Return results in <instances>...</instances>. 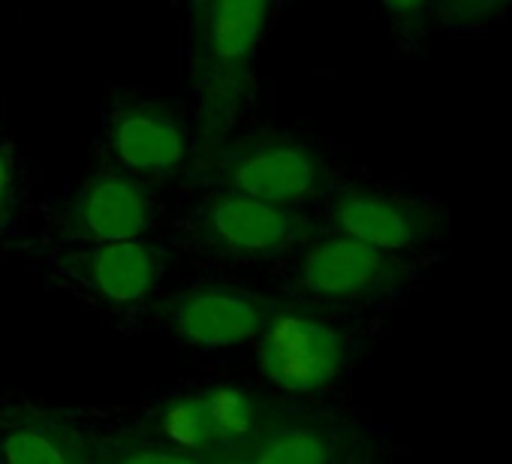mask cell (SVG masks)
<instances>
[{
  "label": "cell",
  "mask_w": 512,
  "mask_h": 464,
  "mask_svg": "<svg viewBox=\"0 0 512 464\" xmlns=\"http://www.w3.org/2000/svg\"><path fill=\"white\" fill-rule=\"evenodd\" d=\"M284 401L238 383H205L169 392L145 407L139 428L154 440L199 455L250 452Z\"/></svg>",
  "instance_id": "cell-1"
},
{
  "label": "cell",
  "mask_w": 512,
  "mask_h": 464,
  "mask_svg": "<svg viewBox=\"0 0 512 464\" xmlns=\"http://www.w3.org/2000/svg\"><path fill=\"white\" fill-rule=\"evenodd\" d=\"M256 344V371L281 395L317 398L335 389L356 365L353 332L323 308L278 305Z\"/></svg>",
  "instance_id": "cell-2"
},
{
  "label": "cell",
  "mask_w": 512,
  "mask_h": 464,
  "mask_svg": "<svg viewBox=\"0 0 512 464\" xmlns=\"http://www.w3.org/2000/svg\"><path fill=\"white\" fill-rule=\"evenodd\" d=\"M211 178L226 190L302 211L332 190L323 151L293 133H247L226 142L211 157Z\"/></svg>",
  "instance_id": "cell-3"
},
{
  "label": "cell",
  "mask_w": 512,
  "mask_h": 464,
  "mask_svg": "<svg viewBox=\"0 0 512 464\" xmlns=\"http://www.w3.org/2000/svg\"><path fill=\"white\" fill-rule=\"evenodd\" d=\"M190 239L208 257L260 263L305 248L314 239V220L302 208L217 187L190 214Z\"/></svg>",
  "instance_id": "cell-4"
},
{
  "label": "cell",
  "mask_w": 512,
  "mask_h": 464,
  "mask_svg": "<svg viewBox=\"0 0 512 464\" xmlns=\"http://www.w3.org/2000/svg\"><path fill=\"white\" fill-rule=\"evenodd\" d=\"M410 275L413 272L404 257L386 254L341 232H329L302 248L290 272V290L299 302L317 308L383 305L404 290Z\"/></svg>",
  "instance_id": "cell-5"
},
{
  "label": "cell",
  "mask_w": 512,
  "mask_h": 464,
  "mask_svg": "<svg viewBox=\"0 0 512 464\" xmlns=\"http://www.w3.org/2000/svg\"><path fill=\"white\" fill-rule=\"evenodd\" d=\"M275 308V296L263 290L211 281L172 296L163 308V323L187 347L232 350L260 338Z\"/></svg>",
  "instance_id": "cell-6"
},
{
  "label": "cell",
  "mask_w": 512,
  "mask_h": 464,
  "mask_svg": "<svg viewBox=\"0 0 512 464\" xmlns=\"http://www.w3.org/2000/svg\"><path fill=\"white\" fill-rule=\"evenodd\" d=\"M52 266L64 284L109 311L139 308L163 278V257L145 239L64 245Z\"/></svg>",
  "instance_id": "cell-7"
},
{
  "label": "cell",
  "mask_w": 512,
  "mask_h": 464,
  "mask_svg": "<svg viewBox=\"0 0 512 464\" xmlns=\"http://www.w3.org/2000/svg\"><path fill=\"white\" fill-rule=\"evenodd\" d=\"M329 226L341 236L359 239L395 257H407L440 236L443 214L425 196L344 187L329 202Z\"/></svg>",
  "instance_id": "cell-8"
},
{
  "label": "cell",
  "mask_w": 512,
  "mask_h": 464,
  "mask_svg": "<svg viewBox=\"0 0 512 464\" xmlns=\"http://www.w3.org/2000/svg\"><path fill=\"white\" fill-rule=\"evenodd\" d=\"M154 214L157 202L142 178L124 169H100L67 199L58 226L67 245H97L145 239Z\"/></svg>",
  "instance_id": "cell-9"
},
{
  "label": "cell",
  "mask_w": 512,
  "mask_h": 464,
  "mask_svg": "<svg viewBox=\"0 0 512 464\" xmlns=\"http://www.w3.org/2000/svg\"><path fill=\"white\" fill-rule=\"evenodd\" d=\"M272 0H205L208 115L223 118L244 85L247 64L269 22Z\"/></svg>",
  "instance_id": "cell-10"
},
{
  "label": "cell",
  "mask_w": 512,
  "mask_h": 464,
  "mask_svg": "<svg viewBox=\"0 0 512 464\" xmlns=\"http://www.w3.org/2000/svg\"><path fill=\"white\" fill-rule=\"evenodd\" d=\"M106 142L115 163L136 178H169L190 157L181 118L154 100H124L115 106L106 124Z\"/></svg>",
  "instance_id": "cell-11"
},
{
  "label": "cell",
  "mask_w": 512,
  "mask_h": 464,
  "mask_svg": "<svg viewBox=\"0 0 512 464\" xmlns=\"http://www.w3.org/2000/svg\"><path fill=\"white\" fill-rule=\"evenodd\" d=\"M97 434L70 416L16 407L0 416L4 464H97Z\"/></svg>",
  "instance_id": "cell-12"
},
{
  "label": "cell",
  "mask_w": 512,
  "mask_h": 464,
  "mask_svg": "<svg viewBox=\"0 0 512 464\" xmlns=\"http://www.w3.org/2000/svg\"><path fill=\"white\" fill-rule=\"evenodd\" d=\"M344 452L347 437L338 422L281 404L247 455L253 464H335Z\"/></svg>",
  "instance_id": "cell-13"
},
{
  "label": "cell",
  "mask_w": 512,
  "mask_h": 464,
  "mask_svg": "<svg viewBox=\"0 0 512 464\" xmlns=\"http://www.w3.org/2000/svg\"><path fill=\"white\" fill-rule=\"evenodd\" d=\"M97 464H208V461L172 449L136 425V428H115L97 434Z\"/></svg>",
  "instance_id": "cell-14"
},
{
  "label": "cell",
  "mask_w": 512,
  "mask_h": 464,
  "mask_svg": "<svg viewBox=\"0 0 512 464\" xmlns=\"http://www.w3.org/2000/svg\"><path fill=\"white\" fill-rule=\"evenodd\" d=\"M512 0H437V10L452 25H482L503 16Z\"/></svg>",
  "instance_id": "cell-15"
},
{
  "label": "cell",
  "mask_w": 512,
  "mask_h": 464,
  "mask_svg": "<svg viewBox=\"0 0 512 464\" xmlns=\"http://www.w3.org/2000/svg\"><path fill=\"white\" fill-rule=\"evenodd\" d=\"M16 211H19V169L10 145H0V239L13 226Z\"/></svg>",
  "instance_id": "cell-16"
},
{
  "label": "cell",
  "mask_w": 512,
  "mask_h": 464,
  "mask_svg": "<svg viewBox=\"0 0 512 464\" xmlns=\"http://www.w3.org/2000/svg\"><path fill=\"white\" fill-rule=\"evenodd\" d=\"M383 10L389 13L392 22L398 25H416L425 19V13L431 10L434 0H380Z\"/></svg>",
  "instance_id": "cell-17"
},
{
  "label": "cell",
  "mask_w": 512,
  "mask_h": 464,
  "mask_svg": "<svg viewBox=\"0 0 512 464\" xmlns=\"http://www.w3.org/2000/svg\"><path fill=\"white\" fill-rule=\"evenodd\" d=\"M208 464H253V458L247 452H235V455H217L208 458Z\"/></svg>",
  "instance_id": "cell-18"
},
{
  "label": "cell",
  "mask_w": 512,
  "mask_h": 464,
  "mask_svg": "<svg viewBox=\"0 0 512 464\" xmlns=\"http://www.w3.org/2000/svg\"><path fill=\"white\" fill-rule=\"evenodd\" d=\"M335 464H377V461H374V458H368V455H359V452H350V449H347Z\"/></svg>",
  "instance_id": "cell-19"
},
{
  "label": "cell",
  "mask_w": 512,
  "mask_h": 464,
  "mask_svg": "<svg viewBox=\"0 0 512 464\" xmlns=\"http://www.w3.org/2000/svg\"><path fill=\"white\" fill-rule=\"evenodd\" d=\"M0 464H4V458H0Z\"/></svg>",
  "instance_id": "cell-20"
}]
</instances>
